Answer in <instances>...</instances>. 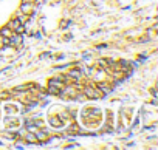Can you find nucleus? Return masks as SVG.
I'll use <instances>...</instances> for the list:
<instances>
[{
    "mask_svg": "<svg viewBox=\"0 0 158 150\" xmlns=\"http://www.w3.org/2000/svg\"><path fill=\"white\" fill-rule=\"evenodd\" d=\"M82 93H84L85 98H89V99H99V98L104 96L102 91H101L96 85H85V87H82Z\"/></svg>",
    "mask_w": 158,
    "mask_h": 150,
    "instance_id": "nucleus-1",
    "label": "nucleus"
},
{
    "mask_svg": "<svg viewBox=\"0 0 158 150\" xmlns=\"http://www.w3.org/2000/svg\"><path fill=\"white\" fill-rule=\"evenodd\" d=\"M68 76V79L73 82V81H76V82H81V79H82V76H84V73L79 70V68H71L70 70V73L67 74Z\"/></svg>",
    "mask_w": 158,
    "mask_h": 150,
    "instance_id": "nucleus-2",
    "label": "nucleus"
},
{
    "mask_svg": "<svg viewBox=\"0 0 158 150\" xmlns=\"http://www.w3.org/2000/svg\"><path fill=\"white\" fill-rule=\"evenodd\" d=\"M33 11H34V6H33V3L30 2V0H23V3H22V6H20V13H23V14L30 16Z\"/></svg>",
    "mask_w": 158,
    "mask_h": 150,
    "instance_id": "nucleus-3",
    "label": "nucleus"
},
{
    "mask_svg": "<svg viewBox=\"0 0 158 150\" xmlns=\"http://www.w3.org/2000/svg\"><path fill=\"white\" fill-rule=\"evenodd\" d=\"M96 87L102 91V95H109V93H112V87L109 85V82H98Z\"/></svg>",
    "mask_w": 158,
    "mask_h": 150,
    "instance_id": "nucleus-4",
    "label": "nucleus"
},
{
    "mask_svg": "<svg viewBox=\"0 0 158 150\" xmlns=\"http://www.w3.org/2000/svg\"><path fill=\"white\" fill-rule=\"evenodd\" d=\"M34 136H36V139L37 141H45L47 138H48V133L47 132H44V130H34Z\"/></svg>",
    "mask_w": 158,
    "mask_h": 150,
    "instance_id": "nucleus-5",
    "label": "nucleus"
},
{
    "mask_svg": "<svg viewBox=\"0 0 158 150\" xmlns=\"http://www.w3.org/2000/svg\"><path fill=\"white\" fill-rule=\"evenodd\" d=\"M48 122L53 125V127H60L62 125V119H59V116H51L48 119Z\"/></svg>",
    "mask_w": 158,
    "mask_h": 150,
    "instance_id": "nucleus-6",
    "label": "nucleus"
},
{
    "mask_svg": "<svg viewBox=\"0 0 158 150\" xmlns=\"http://www.w3.org/2000/svg\"><path fill=\"white\" fill-rule=\"evenodd\" d=\"M23 138H25V141H27V142H30V144H33V142H36V141H37V139H36V136H34V132H30V130L25 133V136H23Z\"/></svg>",
    "mask_w": 158,
    "mask_h": 150,
    "instance_id": "nucleus-7",
    "label": "nucleus"
},
{
    "mask_svg": "<svg viewBox=\"0 0 158 150\" xmlns=\"http://www.w3.org/2000/svg\"><path fill=\"white\" fill-rule=\"evenodd\" d=\"M8 26H10L13 31H17V28H19V26H22V23H20V20H19V19H13V20L8 23Z\"/></svg>",
    "mask_w": 158,
    "mask_h": 150,
    "instance_id": "nucleus-8",
    "label": "nucleus"
},
{
    "mask_svg": "<svg viewBox=\"0 0 158 150\" xmlns=\"http://www.w3.org/2000/svg\"><path fill=\"white\" fill-rule=\"evenodd\" d=\"M13 33H14V31H13L10 26H5V28H2V30H0V36H3L5 39H8V37H10Z\"/></svg>",
    "mask_w": 158,
    "mask_h": 150,
    "instance_id": "nucleus-9",
    "label": "nucleus"
},
{
    "mask_svg": "<svg viewBox=\"0 0 158 150\" xmlns=\"http://www.w3.org/2000/svg\"><path fill=\"white\" fill-rule=\"evenodd\" d=\"M48 93H50V95H59V93H60V88L53 87V85H48Z\"/></svg>",
    "mask_w": 158,
    "mask_h": 150,
    "instance_id": "nucleus-10",
    "label": "nucleus"
},
{
    "mask_svg": "<svg viewBox=\"0 0 158 150\" xmlns=\"http://www.w3.org/2000/svg\"><path fill=\"white\" fill-rule=\"evenodd\" d=\"M96 65L101 67V70H106L107 68V60L106 59H99V60H96Z\"/></svg>",
    "mask_w": 158,
    "mask_h": 150,
    "instance_id": "nucleus-11",
    "label": "nucleus"
},
{
    "mask_svg": "<svg viewBox=\"0 0 158 150\" xmlns=\"http://www.w3.org/2000/svg\"><path fill=\"white\" fill-rule=\"evenodd\" d=\"M27 90H28V87H25V85H19V87H16L13 91H22V93H23V91H27Z\"/></svg>",
    "mask_w": 158,
    "mask_h": 150,
    "instance_id": "nucleus-12",
    "label": "nucleus"
},
{
    "mask_svg": "<svg viewBox=\"0 0 158 150\" xmlns=\"http://www.w3.org/2000/svg\"><path fill=\"white\" fill-rule=\"evenodd\" d=\"M3 47H5V37L0 36V50H3Z\"/></svg>",
    "mask_w": 158,
    "mask_h": 150,
    "instance_id": "nucleus-13",
    "label": "nucleus"
},
{
    "mask_svg": "<svg viewBox=\"0 0 158 150\" xmlns=\"http://www.w3.org/2000/svg\"><path fill=\"white\" fill-rule=\"evenodd\" d=\"M6 98H10V95H8V93H5V91H3L2 95H0V99H6Z\"/></svg>",
    "mask_w": 158,
    "mask_h": 150,
    "instance_id": "nucleus-14",
    "label": "nucleus"
}]
</instances>
